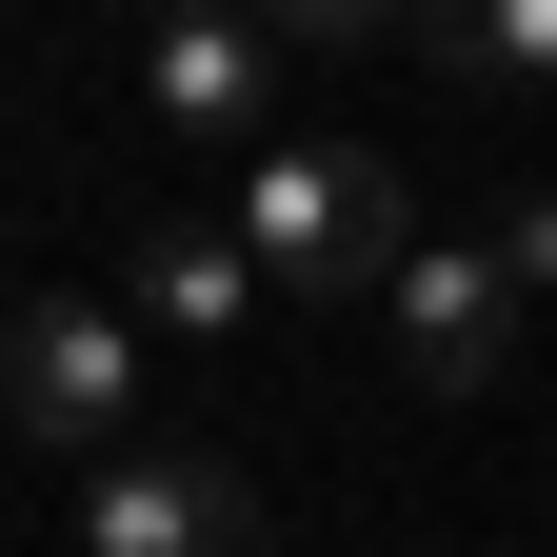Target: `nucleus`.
I'll return each mask as SVG.
<instances>
[{
    "label": "nucleus",
    "instance_id": "obj_1",
    "mask_svg": "<svg viewBox=\"0 0 557 557\" xmlns=\"http://www.w3.org/2000/svg\"><path fill=\"white\" fill-rule=\"evenodd\" d=\"M418 239L438 220H418V180L379 160V139H259L239 160V259L278 278V299H379Z\"/></svg>",
    "mask_w": 557,
    "mask_h": 557
},
{
    "label": "nucleus",
    "instance_id": "obj_2",
    "mask_svg": "<svg viewBox=\"0 0 557 557\" xmlns=\"http://www.w3.org/2000/svg\"><path fill=\"white\" fill-rule=\"evenodd\" d=\"M0 418H21L40 458H139V319L120 299H21L0 319Z\"/></svg>",
    "mask_w": 557,
    "mask_h": 557
},
{
    "label": "nucleus",
    "instance_id": "obj_3",
    "mask_svg": "<svg viewBox=\"0 0 557 557\" xmlns=\"http://www.w3.org/2000/svg\"><path fill=\"white\" fill-rule=\"evenodd\" d=\"M81 557H278V518H259V478H239V458L139 438V458L81 478Z\"/></svg>",
    "mask_w": 557,
    "mask_h": 557
},
{
    "label": "nucleus",
    "instance_id": "obj_4",
    "mask_svg": "<svg viewBox=\"0 0 557 557\" xmlns=\"http://www.w3.org/2000/svg\"><path fill=\"white\" fill-rule=\"evenodd\" d=\"M379 338H398L418 398H478V379L518 359V278H498V239H418V259L379 278Z\"/></svg>",
    "mask_w": 557,
    "mask_h": 557
},
{
    "label": "nucleus",
    "instance_id": "obj_5",
    "mask_svg": "<svg viewBox=\"0 0 557 557\" xmlns=\"http://www.w3.org/2000/svg\"><path fill=\"white\" fill-rule=\"evenodd\" d=\"M278 21H160L139 40V120L160 139H220V160H259V120H278Z\"/></svg>",
    "mask_w": 557,
    "mask_h": 557
},
{
    "label": "nucleus",
    "instance_id": "obj_6",
    "mask_svg": "<svg viewBox=\"0 0 557 557\" xmlns=\"http://www.w3.org/2000/svg\"><path fill=\"white\" fill-rule=\"evenodd\" d=\"M278 299V278L239 259V220H199V199H160V220L120 239V319H160V338H239Z\"/></svg>",
    "mask_w": 557,
    "mask_h": 557
},
{
    "label": "nucleus",
    "instance_id": "obj_7",
    "mask_svg": "<svg viewBox=\"0 0 557 557\" xmlns=\"http://www.w3.org/2000/svg\"><path fill=\"white\" fill-rule=\"evenodd\" d=\"M438 60H458V81H518V100H557V0H458V21H438Z\"/></svg>",
    "mask_w": 557,
    "mask_h": 557
},
{
    "label": "nucleus",
    "instance_id": "obj_8",
    "mask_svg": "<svg viewBox=\"0 0 557 557\" xmlns=\"http://www.w3.org/2000/svg\"><path fill=\"white\" fill-rule=\"evenodd\" d=\"M498 278H518V319L557 299V180H518V199H498Z\"/></svg>",
    "mask_w": 557,
    "mask_h": 557
}]
</instances>
